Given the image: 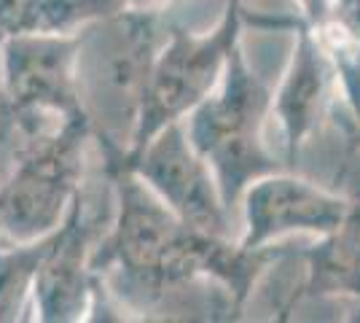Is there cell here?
<instances>
[{
  "label": "cell",
  "mask_w": 360,
  "mask_h": 323,
  "mask_svg": "<svg viewBox=\"0 0 360 323\" xmlns=\"http://www.w3.org/2000/svg\"><path fill=\"white\" fill-rule=\"evenodd\" d=\"M271 97L269 84L245 60L240 41L229 54L218 87L183 119L186 135L196 154L210 165L231 213L253 181L288 170L264 140L271 119Z\"/></svg>",
  "instance_id": "obj_2"
},
{
  "label": "cell",
  "mask_w": 360,
  "mask_h": 323,
  "mask_svg": "<svg viewBox=\"0 0 360 323\" xmlns=\"http://www.w3.org/2000/svg\"><path fill=\"white\" fill-rule=\"evenodd\" d=\"M84 44L86 30L25 32L0 41L3 138L32 140L75 119H91L81 81Z\"/></svg>",
  "instance_id": "obj_3"
},
{
  "label": "cell",
  "mask_w": 360,
  "mask_h": 323,
  "mask_svg": "<svg viewBox=\"0 0 360 323\" xmlns=\"http://www.w3.org/2000/svg\"><path fill=\"white\" fill-rule=\"evenodd\" d=\"M178 3L180 0H119V16L162 22L167 11H172Z\"/></svg>",
  "instance_id": "obj_13"
},
{
  "label": "cell",
  "mask_w": 360,
  "mask_h": 323,
  "mask_svg": "<svg viewBox=\"0 0 360 323\" xmlns=\"http://www.w3.org/2000/svg\"><path fill=\"white\" fill-rule=\"evenodd\" d=\"M91 138L94 122L78 119L11 156V172L0 181V234L30 243L60 227L84 186Z\"/></svg>",
  "instance_id": "obj_5"
},
{
  "label": "cell",
  "mask_w": 360,
  "mask_h": 323,
  "mask_svg": "<svg viewBox=\"0 0 360 323\" xmlns=\"http://www.w3.org/2000/svg\"><path fill=\"white\" fill-rule=\"evenodd\" d=\"M119 14V0H0V41L25 32H81Z\"/></svg>",
  "instance_id": "obj_11"
},
{
  "label": "cell",
  "mask_w": 360,
  "mask_h": 323,
  "mask_svg": "<svg viewBox=\"0 0 360 323\" xmlns=\"http://www.w3.org/2000/svg\"><path fill=\"white\" fill-rule=\"evenodd\" d=\"M108 224V210L91 208L89 194L81 186L65 221L54 229L51 248L35 277L30 299L35 321L78 323L94 321V312H100V308L103 312H110L108 302L113 296L105 280L91 270V253Z\"/></svg>",
  "instance_id": "obj_6"
},
{
  "label": "cell",
  "mask_w": 360,
  "mask_h": 323,
  "mask_svg": "<svg viewBox=\"0 0 360 323\" xmlns=\"http://www.w3.org/2000/svg\"><path fill=\"white\" fill-rule=\"evenodd\" d=\"M94 140L113 194V215L94 246L91 270L105 280L110 296L132 312H148L165 302L167 293L207 280L229 296L240 315L266 267L285 251L245 248L240 240L186 224L121 162V140L105 129H94Z\"/></svg>",
  "instance_id": "obj_1"
},
{
  "label": "cell",
  "mask_w": 360,
  "mask_h": 323,
  "mask_svg": "<svg viewBox=\"0 0 360 323\" xmlns=\"http://www.w3.org/2000/svg\"><path fill=\"white\" fill-rule=\"evenodd\" d=\"M119 159L186 224L229 237L231 210L221 197L210 165L191 146L183 122L165 127L137 154H124V146H119Z\"/></svg>",
  "instance_id": "obj_7"
},
{
  "label": "cell",
  "mask_w": 360,
  "mask_h": 323,
  "mask_svg": "<svg viewBox=\"0 0 360 323\" xmlns=\"http://www.w3.org/2000/svg\"><path fill=\"white\" fill-rule=\"evenodd\" d=\"M245 25L255 27H288L296 30V44L283 73V81L271 97V119L280 124L285 143V165L293 167L301 154V146L317 129L326 97H328V49L320 38L317 25L304 16H277L271 11L250 14L245 8Z\"/></svg>",
  "instance_id": "obj_8"
},
{
  "label": "cell",
  "mask_w": 360,
  "mask_h": 323,
  "mask_svg": "<svg viewBox=\"0 0 360 323\" xmlns=\"http://www.w3.org/2000/svg\"><path fill=\"white\" fill-rule=\"evenodd\" d=\"M245 248H269L293 232L328 234L345 224L352 205L299 175L280 170L245 189L240 200Z\"/></svg>",
  "instance_id": "obj_9"
},
{
  "label": "cell",
  "mask_w": 360,
  "mask_h": 323,
  "mask_svg": "<svg viewBox=\"0 0 360 323\" xmlns=\"http://www.w3.org/2000/svg\"><path fill=\"white\" fill-rule=\"evenodd\" d=\"M326 240L301 251L307 262V280L290 296V305L283 310L285 318L301 299H315L328 293H358L360 296V208H352L342 227L323 234Z\"/></svg>",
  "instance_id": "obj_10"
},
{
  "label": "cell",
  "mask_w": 360,
  "mask_h": 323,
  "mask_svg": "<svg viewBox=\"0 0 360 323\" xmlns=\"http://www.w3.org/2000/svg\"><path fill=\"white\" fill-rule=\"evenodd\" d=\"M242 0H224L221 19L207 32H191L180 25L165 27L124 140V154L146 148L165 127L183 122L218 87L229 54L242 41Z\"/></svg>",
  "instance_id": "obj_4"
},
{
  "label": "cell",
  "mask_w": 360,
  "mask_h": 323,
  "mask_svg": "<svg viewBox=\"0 0 360 323\" xmlns=\"http://www.w3.org/2000/svg\"><path fill=\"white\" fill-rule=\"evenodd\" d=\"M51 240L54 232L0 251V323H14L25 318L30 308L35 277L51 248Z\"/></svg>",
  "instance_id": "obj_12"
}]
</instances>
